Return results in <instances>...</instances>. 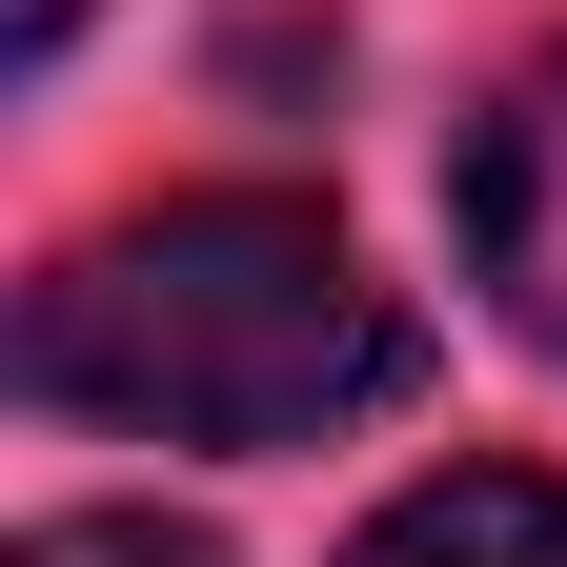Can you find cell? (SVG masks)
<instances>
[{
    "label": "cell",
    "mask_w": 567,
    "mask_h": 567,
    "mask_svg": "<svg viewBox=\"0 0 567 567\" xmlns=\"http://www.w3.org/2000/svg\"><path fill=\"white\" fill-rule=\"evenodd\" d=\"M0 385L61 425H122V446L264 466V446H324V425L405 405L425 324L305 183H183V203H122L102 244H61L21 284Z\"/></svg>",
    "instance_id": "obj_1"
},
{
    "label": "cell",
    "mask_w": 567,
    "mask_h": 567,
    "mask_svg": "<svg viewBox=\"0 0 567 567\" xmlns=\"http://www.w3.org/2000/svg\"><path fill=\"white\" fill-rule=\"evenodd\" d=\"M446 224H466V264H486V305H507L547 365H567V41H547L527 82L466 122V163H446Z\"/></svg>",
    "instance_id": "obj_2"
},
{
    "label": "cell",
    "mask_w": 567,
    "mask_h": 567,
    "mask_svg": "<svg viewBox=\"0 0 567 567\" xmlns=\"http://www.w3.org/2000/svg\"><path fill=\"white\" fill-rule=\"evenodd\" d=\"M344 567H567V486L547 466H425L405 507L344 527Z\"/></svg>",
    "instance_id": "obj_3"
},
{
    "label": "cell",
    "mask_w": 567,
    "mask_h": 567,
    "mask_svg": "<svg viewBox=\"0 0 567 567\" xmlns=\"http://www.w3.org/2000/svg\"><path fill=\"white\" fill-rule=\"evenodd\" d=\"M0 567H224V547H203V527H163V507H41Z\"/></svg>",
    "instance_id": "obj_4"
},
{
    "label": "cell",
    "mask_w": 567,
    "mask_h": 567,
    "mask_svg": "<svg viewBox=\"0 0 567 567\" xmlns=\"http://www.w3.org/2000/svg\"><path fill=\"white\" fill-rule=\"evenodd\" d=\"M61 41H82V0H0V61H21V82H41Z\"/></svg>",
    "instance_id": "obj_5"
}]
</instances>
